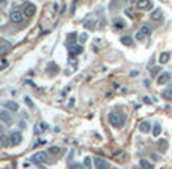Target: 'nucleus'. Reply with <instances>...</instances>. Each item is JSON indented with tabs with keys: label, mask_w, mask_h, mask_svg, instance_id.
<instances>
[{
	"label": "nucleus",
	"mask_w": 172,
	"mask_h": 169,
	"mask_svg": "<svg viewBox=\"0 0 172 169\" xmlns=\"http://www.w3.org/2000/svg\"><path fill=\"white\" fill-rule=\"evenodd\" d=\"M21 139H23V135H21L19 132H12L11 136H9V142H11V145H18V144L21 142Z\"/></svg>",
	"instance_id": "423d86ee"
},
{
	"label": "nucleus",
	"mask_w": 172,
	"mask_h": 169,
	"mask_svg": "<svg viewBox=\"0 0 172 169\" xmlns=\"http://www.w3.org/2000/svg\"><path fill=\"white\" fill-rule=\"evenodd\" d=\"M129 2H138V0H129Z\"/></svg>",
	"instance_id": "f704fd0d"
},
{
	"label": "nucleus",
	"mask_w": 172,
	"mask_h": 169,
	"mask_svg": "<svg viewBox=\"0 0 172 169\" xmlns=\"http://www.w3.org/2000/svg\"><path fill=\"white\" fill-rule=\"evenodd\" d=\"M169 79H171V73H169V72H162V73L159 75V78H157V84L163 85V84H166Z\"/></svg>",
	"instance_id": "0eeeda50"
},
{
	"label": "nucleus",
	"mask_w": 172,
	"mask_h": 169,
	"mask_svg": "<svg viewBox=\"0 0 172 169\" xmlns=\"http://www.w3.org/2000/svg\"><path fill=\"white\" fill-rule=\"evenodd\" d=\"M69 169H82L81 168V165H78V163H73V165H70Z\"/></svg>",
	"instance_id": "bb28decb"
},
{
	"label": "nucleus",
	"mask_w": 172,
	"mask_h": 169,
	"mask_svg": "<svg viewBox=\"0 0 172 169\" xmlns=\"http://www.w3.org/2000/svg\"><path fill=\"white\" fill-rule=\"evenodd\" d=\"M94 166L96 169H109V163L102 157H94Z\"/></svg>",
	"instance_id": "39448f33"
},
{
	"label": "nucleus",
	"mask_w": 172,
	"mask_h": 169,
	"mask_svg": "<svg viewBox=\"0 0 172 169\" xmlns=\"http://www.w3.org/2000/svg\"><path fill=\"white\" fill-rule=\"evenodd\" d=\"M150 130H151V124L148 121H142L139 124V132L141 133H150Z\"/></svg>",
	"instance_id": "ddd939ff"
},
{
	"label": "nucleus",
	"mask_w": 172,
	"mask_h": 169,
	"mask_svg": "<svg viewBox=\"0 0 172 169\" xmlns=\"http://www.w3.org/2000/svg\"><path fill=\"white\" fill-rule=\"evenodd\" d=\"M151 157H153V159H154V160H159V159H160V157H159V156H157V154H151Z\"/></svg>",
	"instance_id": "7c9ffc66"
},
{
	"label": "nucleus",
	"mask_w": 172,
	"mask_h": 169,
	"mask_svg": "<svg viewBox=\"0 0 172 169\" xmlns=\"http://www.w3.org/2000/svg\"><path fill=\"white\" fill-rule=\"evenodd\" d=\"M162 96H163L166 100H172V87L166 88V90H163V91H162Z\"/></svg>",
	"instance_id": "6ab92c4d"
},
{
	"label": "nucleus",
	"mask_w": 172,
	"mask_h": 169,
	"mask_svg": "<svg viewBox=\"0 0 172 169\" xmlns=\"http://www.w3.org/2000/svg\"><path fill=\"white\" fill-rule=\"evenodd\" d=\"M3 105H5V108H8V109H11V111H14V112H17L18 109H19L18 103L17 102H14V100H6Z\"/></svg>",
	"instance_id": "4468645a"
},
{
	"label": "nucleus",
	"mask_w": 172,
	"mask_h": 169,
	"mask_svg": "<svg viewBox=\"0 0 172 169\" xmlns=\"http://www.w3.org/2000/svg\"><path fill=\"white\" fill-rule=\"evenodd\" d=\"M136 39H138V40H144V39H145V36L141 33V32H138V33H136Z\"/></svg>",
	"instance_id": "a878e982"
},
{
	"label": "nucleus",
	"mask_w": 172,
	"mask_h": 169,
	"mask_svg": "<svg viewBox=\"0 0 172 169\" xmlns=\"http://www.w3.org/2000/svg\"><path fill=\"white\" fill-rule=\"evenodd\" d=\"M60 151H61V148H58V147H51L48 150V153H51V154H58Z\"/></svg>",
	"instance_id": "b1692460"
},
{
	"label": "nucleus",
	"mask_w": 172,
	"mask_h": 169,
	"mask_svg": "<svg viewBox=\"0 0 172 169\" xmlns=\"http://www.w3.org/2000/svg\"><path fill=\"white\" fill-rule=\"evenodd\" d=\"M139 32L144 34L145 37H148V36L151 34V27H150V26H147V24H144V26L141 27V30H139Z\"/></svg>",
	"instance_id": "a211bd4d"
},
{
	"label": "nucleus",
	"mask_w": 172,
	"mask_h": 169,
	"mask_svg": "<svg viewBox=\"0 0 172 169\" xmlns=\"http://www.w3.org/2000/svg\"><path fill=\"white\" fill-rule=\"evenodd\" d=\"M82 50H84V48H82L81 45H70V47H69V54H70V55H78V54L82 52Z\"/></svg>",
	"instance_id": "9b49d317"
},
{
	"label": "nucleus",
	"mask_w": 172,
	"mask_h": 169,
	"mask_svg": "<svg viewBox=\"0 0 172 169\" xmlns=\"http://www.w3.org/2000/svg\"><path fill=\"white\" fill-rule=\"evenodd\" d=\"M2 130H3V127H2V126H0V132H2Z\"/></svg>",
	"instance_id": "72a5a7b5"
},
{
	"label": "nucleus",
	"mask_w": 172,
	"mask_h": 169,
	"mask_svg": "<svg viewBox=\"0 0 172 169\" xmlns=\"http://www.w3.org/2000/svg\"><path fill=\"white\" fill-rule=\"evenodd\" d=\"M138 73H139L138 70H132V72H130V75H132V76H136Z\"/></svg>",
	"instance_id": "c756f323"
},
{
	"label": "nucleus",
	"mask_w": 172,
	"mask_h": 169,
	"mask_svg": "<svg viewBox=\"0 0 172 169\" xmlns=\"http://www.w3.org/2000/svg\"><path fill=\"white\" fill-rule=\"evenodd\" d=\"M108 121H109V124H111L112 127L121 129V127L124 126V123H126V115H124L121 111H112V112H109V115H108Z\"/></svg>",
	"instance_id": "f257e3e1"
},
{
	"label": "nucleus",
	"mask_w": 172,
	"mask_h": 169,
	"mask_svg": "<svg viewBox=\"0 0 172 169\" xmlns=\"http://www.w3.org/2000/svg\"><path fill=\"white\" fill-rule=\"evenodd\" d=\"M45 159H47V153L45 151H39V153H36V154L33 156L34 163H42V162H45Z\"/></svg>",
	"instance_id": "9d476101"
},
{
	"label": "nucleus",
	"mask_w": 172,
	"mask_h": 169,
	"mask_svg": "<svg viewBox=\"0 0 172 169\" xmlns=\"http://www.w3.org/2000/svg\"><path fill=\"white\" fill-rule=\"evenodd\" d=\"M79 40H81V42L84 44V42L87 40V34H86V33H82V34H81V36H79Z\"/></svg>",
	"instance_id": "cd10ccee"
},
{
	"label": "nucleus",
	"mask_w": 172,
	"mask_h": 169,
	"mask_svg": "<svg viewBox=\"0 0 172 169\" xmlns=\"http://www.w3.org/2000/svg\"><path fill=\"white\" fill-rule=\"evenodd\" d=\"M157 145H159V150H160L162 153H163V151H166V150H168V141H165V139H160Z\"/></svg>",
	"instance_id": "aec40b11"
},
{
	"label": "nucleus",
	"mask_w": 172,
	"mask_h": 169,
	"mask_svg": "<svg viewBox=\"0 0 172 169\" xmlns=\"http://www.w3.org/2000/svg\"><path fill=\"white\" fill-rule=\"evenodd\" d=\"M23 14H24V17L32 18L34 14H36V6H34L33 3H27V5L24 6V9H23Z\"/></svg>",
	"instance_id": "f03ea898"
},
{
	"label": "nucleus",
	"mask_w": 172,
	"mask_h": 169,
	"mask_svg": "<svg viewBox=\"0 0 172 169\" xmlns=\"http://www.w3.org/2000/svg\"><path fill=\"white\" fill-rule=\"evenodd\" d=\"M120 40H121V44L126 45V47H132V45H133V39H132L130 36H123Z\"/></svg>",
	"instance_id": "f3484780"
},
{
	"label": "nucleus",
	"mask_w": 172,
	"mask_h": 169,
	"mask_svg": "<svg viewBox=\"0 0 172 169\" xmlns=\"http://www.w3.org/2000/svg\"><path fill=\"white\" fill-rule=\"evenodd\" d=\"M144 102H145V103H151V100H150L148 97H144Z\"/></svg>",
	"instance_id": "2f4dec72"
},
{
	"label": "nucleus",
	"mask_w": 172,
	"mask_h": 169,
	"mask_svg": "<svg viewBox=\"0 0 172 169\" xmlns=\"http://www.w3.org/2000/svg\"><path fill=\"white\" fill-rule=\"evenodd\" d=\"M0 121H3V123H6V124H11V123L14 121L12 115L9 114L8 109H0Z\"/></svg>",
	"instance_id": "7ed1b4c3"
},
{
	"label": "nucleus",
	"mask_w": 172,
	"mask_h": 169,
	"mask_svg": "<svg viewBox=\"0 0 172 169\" xmlns=\"http://www.w3.org/2000/svg\"><path fill=\"white\" fill-rule=\"evenodd\" d=\"M6 3H8V2H6V0H0V5H2V6H5V5H6Z\"/></svg>",
	"instance_id": "473e14b6"
},
{
	"label": "nucleus",
	"mask_w": 172,
	"mask_h": 169,
	"mask_svg": "<svg viewBox=\"0 0 172 169\" xmlns=\"http://www.w3.org/2000/svg\"><path fill=\"white\" fill-rule=\"evenodd\" d=\"M160 132H162V126H160L159 123H156L154 127H153V136H159Z\"/></svg>",
	"instance_id": "4be33fe9"
},
{
	"label": "nucleus",
	"mask_w": 172,
	"mask_h": 169,
	"mask_svg": "<svg viewBox=\"0 0 172 169\" xmlns=\"http://www.w3.org/2000/svg\"><path fill=\"white\" fill-rule=\"evenodd\" d=\"M84 166L87 169H91V157H86L84 159Z\"/></svg>",
	"instance_id": "5701e85b"
},
{
	"label": "nucleus",
	"mask_w": 172,
	"mask_h": 169,
	"mask_svg": "<svg viewBox=\"0 0 172 169\" xmlns=\"http://www.w3.org/2000/svg\"><path fill=\"white\" fill-rule=\"evenodd\" d=\"M169 58H171V52L165 51V52H162V54L159 55V63H160V65H166V63L169 62Z\"/></svg>",
	"instance_id": "f8f14e48"
},
{
	"label": "nucleus",
	"mask_w": 172,
	"mask_h": 169,
	"mask_svg": "<svg viewBox=\"0 0 172 169\" xmlns=\"http://www.w3.org/2000/svg\"><path fill=\"white\" fill-rule=\"evenodd\" d=\"M9 18H11V21H12V23H21V21H23V18H24V15H23L19 11H12V12H11V15H9Z\"/></svg>",
	"instance_id": "6e6552de"
},
{
	"label": "nucleus",
	"mask_w": 172,
	"mask_h": 169,
	"mask_svg": "<svg viewBox=\"0 0 172 169\" xmlns=\"http://www.w3.org/2000/svg\"><path fill=\"white\" fill-rule=\"evenodd\" d=\"M162 18H163V12H162V9H154L153 14H151V19H154V21H160Z\"/></svg>",
	"instance_id": "2eb2a0df"
},
{
	"label": "nucleus",
	"mask_w": 172,
	"mask_h": 169,
	"mask_svg": "<svg viewBox=\"0 0 172 169\" xmlns=\"http://www.w3.org/2000/svg\"><path fill=\"white\" fill-rule=\"evenodd\" d=\"M0 145H2V144H0Z\"/></svg>",
	"instance_id": "c9c22d12"
},
{
	"label": "nucleus",
	"mask_w": 172,
	"mask_h": 169,
	"mask_svg": "<svg viewBox=\"0 0 172 169\" xmlns=\"http://www.w3.org/2000/svg\"><path fill=\"white\" fill-rule=\"evenodd\" d=\"M26 103H27V105H29V106H30V108H33L34 105H33V102L30 100V99H29V97H26Z\"/></svg>",
	"instance_id": "c85d7f7f"
},
{
	"label": "nucleus",
	"mask_w": 172,
	"mask_h": 169,
	"mask_svg": "<svg viewBox=\"0 0 172 169\" xmlns=\"http://www.w3.org/2000/svg\"><path fill=\"white\" fill-rule=\"evenodd\" d=\"M86 27H87V29H91V30H93V29H94V21H93V23H91V21H87Z\"/></svg>",
	"instance_id": "393cba45"
},
{
	"label": "nucleus",
	"mask_w": 172,
	"mask_h": 169,
	"mask_svg": "<svg viewBox=\"0 0 172 169\" xmlns=\"http://www.w3.org/2000/svg\"><path fill=\"white\" fill-rule=\"evenodd\" d=\"M114 27H115L117 30L124 29V27H126V23H124V19H121V18H115V19H114Z\"/></svg>",
	"instance_id": "dca6fc26"
},
{
	"label": "nucleus",
	"mask_w": 172,
	"mask_h": 169,
	"mask_svg": "<svg viewBox=\"0 0 172 169\" xmlns=\"http://www.w3.org/2000/svg\"><path fill=\"white\" fill-rule=\"evenodd\" d=\"M48 123H45V121H39L37 124H36V127H34V132L39 135V133H42V132H45V130H48Z\"/></svg>",
	"instance_id": "1a4fd4ad"
},
{
	"label": "nucleus",
	"mask_w": 172,
	"mask_h": 169,
	"mask_svg": "<svg viewBox=\"0 0 172 169\" xmlns=\"http://www.w3.org/2000/svg\"><path fill=\"white\" fill-rule=\"evenodd\" d=\"M139 166H141L142 169H153V165H151L150 162L144 160V159H142V160H139Z\"/></svg>",
	"instance_id": "412c9836"
},
{
	"label": "nucleus",
	"mask_w": 172,
	"mask_h": 169,
	"mask_svg": "<svg viewBox=\"0 0 172 169\" xmlns=\"http://www.w3.org/2000/svg\"><path fill=\"white\" fill-rule=\"evenodd\" d=\"M136 8L141 11H145V9H151L153 8V2L151 0H138L136 2Z\"/></svg>",
	"instance_id": "20e7f679"
}]
</instances>
